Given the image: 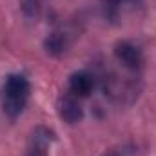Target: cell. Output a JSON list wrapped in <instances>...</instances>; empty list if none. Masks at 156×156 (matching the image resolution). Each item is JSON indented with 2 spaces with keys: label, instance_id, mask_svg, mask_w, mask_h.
Returning a JSON list of instances; mask_svg holds the SVG:
<instances>
[{
  "label": "cell",
  "instance_id": "6da1fadb",
  "mask_svg": "<svg viewBox=\"0 0 156 156\" xmlns=\"http://www.w3.org/2000/svg\"><path fill=\"white\" fill-rule=\"evenodd\" d=\"M29 93H31V83L24 75H20V73L9 75L2 87L4 113L9 118H16L18 115H22V111L29 100Z\"/></svg>",
  "mask_w": 156,
  "mask_h": 156
},
{
  "label": "cell",
  "instance_id": "7a4b0ae2",
  "mask_svg": "<svg viewBox=\"0 0 156 156\" xmlns=\"http://www.w3.org/2000/svg\"><path fill=\"white\" fill-rule=\"evenodd\" d=\"M115 56L116 60L131 71H140L144 66V55L138 45L133 42H118L115 47Z\"/></svg>",
  "mask_w": 156,
  "mask_h": 156
},
{
  "label": "cell",
  "instance_id": "3957f363",
  "mask_svg": "<svg viewBox=\"0 0 156 156\" xmlns=\"http://www.w3.org/2000/svg\"><path fill=\"white\" fill-rule=\"evenodd\" d=\"M55 140V133L47 127H37L31 134L27 156H47V147Z\"/></svg>",
  "mask_w": 156,
  "mask_h": 156
},
{
  "label": "cell",
  "instance_id": "277c9868",
  "mask_svg": "<svg viewBox=\"0 0 156 156\" xmlns=\"http://www.w3.org/2000/svg\"><path fill=\"white\" fill-rule=\"evenodd\" d=\"M58 115L67 123H78L83 118V109L73 94H66L58 100Z\"/></svg>",
  "mask_w": 156,
  "mask_h": 156
},
{
  "label": "cell",
  "instance_id": "5b68a950",
  "mask_svg": "<svg viewBox=\"0 0 156 156\" xmlns=\"http://www.w3.org/2000/svg\"><path fill=\"white\" fill-rule=\"evenodd\" d=\"M94 87V76L89 71H76L69 78V89L73 96H89Z\"/></svg>",
  "mask_w": 156,
  "mask_h": 156
},
{
  "label": "cell",
  "instance_id": "8992f818",
  "mask_svg": "<svg viewBox=\"0 0 156 156\" xmlns=\"http://www.w3.org/2000/svg\"><path fill=\"white\" fill-rule=\"evenodd\" d=\"M66 45H67V42H66V37L62 35V33H51L47 40H45V49H47V53L49 55H62L64 51H66Z\"/></svg>",
  "mask_w": 156,
  "mask_h": 156
},
{
  "label": "cell",
  "instance_id": "52a82bcc",
  "mask_svg": "<svg viewBox=\"0 0 156 156\" xmlns=\"http://www.w3.org/2000/svg\"><path fill=\"white\" fill-rule=\"evenodd\" d=\"M42 2L44 0H20V7H22L26 16L37 18L40 15V11H42Z\"/></svg>",
  "mask_w": 156,
  "mask_h": 156
},
{
  "label": "cell",
  "instance_id": "ba28073f",
  "mask_svg": "<svg viewBox=\"0 0 156 156\" xmlns=\"http://www.w3.org/2000/svg\"><path fill=\"white\" fill-rule=\"evenodd\" d=\"M109 156H111V154H109Z\"/></svg>",
  "mask_w": 156,
  "mask_h": 156
}]
</instances>
